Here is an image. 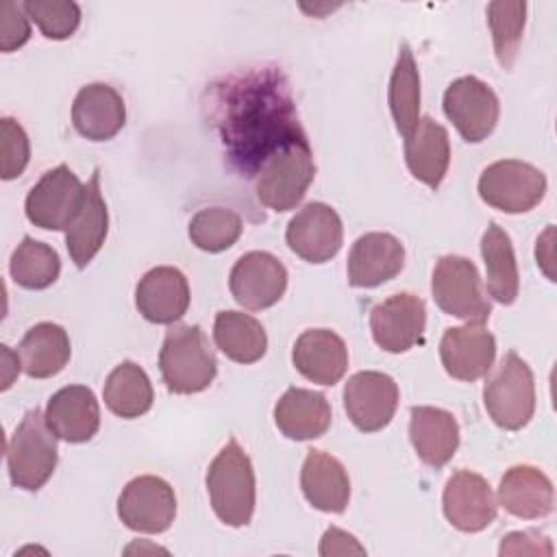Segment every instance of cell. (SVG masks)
I'll use <instances>...</instances> for the list:
<instances>
[{
    "instance_id": "obj_1",
    "label": "cell",
    "mask_w": 557,
    "mask_h": 557,
    "mask_svg": "<svg viewBox=\"0 0 557 557\" xmlns=\"http://www.w3.org/2000/svg\"><path fill=\"white\" fill-rule=\"evenodd\" d=\"M287 83L281 72L261 70L220 89L218 126L231 159L246 172L263 165L289 141L302 139Z\"/></svg>"
},
{
    "instance_id": "obj_2",
    "label": "cell",
    "mask_w": 557,
    "mask_h": 557,
    "mask_svg": "<svg viewBox=\"0 0 557 557\" xmlns=\"http://www.w3.org/2000/svg\"><path fill=\"white\" fill-rule=\"evenodd\" d=\"M207 492L213 513L228 527H246L255 513V470L246 450L231 437L207 470Z\"/></svg>"
},
{
    "instance_id": "obj_3",
    "label": "cell",
    "mask_w": 557,
    "mask_h": 557,
    "mask_svg": "<svg viewBox=\"0 0 557 557\" xmlns=\"http://www.w3.org/2000/svg\"><path fill=\"white\" fill-rule=\"evenodd\" d=\"M159 370L168 392L172 394H198L205 392L215 374V352L198 324H178L165 333Z\"/></svg>"
},
{
    "instance_id": "obj_4",
    "label": "cell",
    "mask_w": 557,
    "mask_h": 557,
    "mask_svg": "<svg viewBox=\"0 0 557 557\" xmlns=\"http://www.w3.org/2000/svg\"><path fill=\"white\" fill-rule=\"evenodd\" d=\"M59 461L57 435L37 407L28 409L7 442V468L11 483L37 492L52 476Z\"/></svg>"
},
{
    "instance_id": "obj_5",
    "label": "cell",
    "mask_w": 557,
    "mask_h": 557,
    "mask_svg": "<svg viewBox=\"0 0 557 557\" xmlns=\"http://www.w3.org/2000/svg\"><path fill=\"white\" fill-rule=\"evenodd\" d=\"M483 405L496 426L520 431L535 411V381L529 363L509 350L483 385Z\"/></svg>"
},
{
    "instance_id": "obj_6",
    "label": "cell",
    "mask_w": 557,
    "mask_h": 557,
    "mask_svg": "<svg viewBox=\"0 0 557 557\" xmlns=\"http://www.w3.org/2000/svg\"><path fill=\"white\" fill-rule=\"evenodd\" d=\"M315 165L307 139H296L276 150L257 172V200L272 211L294 209L313 183Z\"/></svg>"
},
{
    "instance_id": "obj_7",
    "label": "cell",
    "mask_w": 557,
    "mask_h": 557,
    "mask_svg": "<svg viewBox=\"0 0 557 557\" xmlns=\"http://www.w3.org/2000/svg\"><path fill=\"white\" fill-rule=\"evenodd\" d=\"M431 292L435 305L463 322H485L492 305L483 294L476 265L459 255H444L437 259L431 276Z\"/></svg>"
},
{
    "instance_id": "obj_8",
    "label": "cell",
    "mask_w": 557,
    "mask_h": 557,
    "mask_svg": "<svg viewBox=\"0 0 557 557\" xmlns=\"http://www.w3.org/2000/svg\"><path fill=\"white\" fill-rule=\"evenodd\" d=\"M479 196L503 213H527L544 200L546 176L527 161L503 159L481 172Z\"/></svg>"
},
{
    "instance_id": "obj_9",
    "label": "cell",
    "mask_w": 557,
    "mask_h": 557,
    "mask_svg": "<svg viewBox=\"0 0 557 557\" xmlns=\"http://www.w3.org/2000/svg\"><path fill=\"white\" fill-rule=\"evenodd\" d=\"M87 185L65 165L41 174L26 196V218L44 231H67L83 209Z\"/></svg>"
},
{
    "instance_id": "obj_10",
    "label": "cell",
    "mask_w": 557,
    "mask_h": 557,
    "mask_svg": "<svg viewBox=\"0 0 557 557\" xmlns=\"http://www.w3.org/2000/svg\"><path fill=\"white\" fill-rule=\"evenodd\" d=\"M446 117L468 144L483 141L498 122L500 102L494 89L476 76L455 78L442 100Z\"/></svg>"
},
{
    "instance_id": "obj_11",
    "label": "cell",
    "mask_w": 557,
    "mask_h": 557,
    "mask_svg": "<svg viewBox=\"0 0 557 557\" xmlns=\"http://www.w3.org/2000/svg\"><path fill=\"white\" fill-rule=\"evenodd\" d=\"M117 516L131 531L163 533L176 518V496L172 485L154 474L131 479L120 498Z\"/></svg>"
},
{
    "instance_id": "obj_12",
    "label": "cell",
    "mask_w": 557,
    "mask_h": 557,
    "mask_svg": "<svg viewBox=\"0 0 557 557\" xmlns=\"http://www.w3.org/2000/svg\"><path fill=\"white\" fill-rule=\"evenodd\" d=\"M426 326V305L411 292L394 294L376 302L370 311V331L379 348L407 352L422 342Z\"/></svg>"
},
{
    "instance_id": "obj_13",
    "label": "cell",
    "mask_w": 557,
    "mask_h": 557,
    "mask_svg": "<svg viewBox=\"0 0 557 557\" xmlns=\"http://www.w3.org/2000/svg\"><path fill=\"white\" fill-rule=\"evenodd\" d=\"M228 287L237 305L250 311H261L283 298L287 289V270L272 252L250 250L235 261Z\"/></svg>"
},
{
    "instance_id": "obj_14",
    "label": "cell",
    "mask_w": 557,
    "mask_h": 557,
    "mask_svg": "<svg viewBox=\"0 0 557 557\" xmlns=\"http://www.w3.org/2000/svg\"><path fill=\"white\" fill-rule=\"evenodd\" d=\"M344 411L350 422L363 433H376L385 429L398 407L396 381L376 370H363L348 379L344 385Z\"/></svg>"
},
{
    "instance_id": "obj_15",
    "label": "cell",
    "mask_w": 557,
    "mask_h": 557,
    "mask_svg": "<svg viewBox=\"0 0 557 557\" xmlns=\"http://www.w3.org/2000/svg\"><path fill=\"white\" fill-rule=\"evenodd\" d=\"M442 509L457 531L479 533L496 520L498 503L481 474L461 468L453 472L444 485Z\"/></svg>"
},
{
    "instance_id": "obj_16",
    "label": "cell",
    "mask_w": 557,
    "mask_h": 557,
    "mask_svg": "<svg viewBox=\"0 0 557 557\" xmlns=\"http://www.w3.org/2000/svg\"><path fill=\"white\" fill-rule=\"evenodd\" d=\"M285 242L292 252L309 263L333 259L344 242V226L337 211L324 202L305 205L287 224Z\"/></svg>"
},
{
    "instance_id": "obj_17",
    "label": "cell",
    "mask_w": 557,
    "mask_h": 557,
    "mask_svg": "<svg viewBox=\"0 0 557 557\" xmlns=\"http://www.w3.org/2000/svg\"><path fill=\"white\" fill-rule=\"evenodd\" d=\"M440 359L448 376L457 381L483 379L496 359V339L481 322H466L444 331Z\"/></svg>"
},
{
    "instance_id": "obj_18",
    "label": "cell",
    "mask_w": 557,
    "mask_h": 557,
    "mask_svg": "<svg viewBox=\"0 0 557 557\" xmlns=\"http://www.w3.org/2000/svg\"><path fill=\"white\" fill-rule=\"evenodd\" d=\"M189 283L178 268L159 265L148 270L135 287V305L152 324H172L189 309Z\"/></svg>"
},
{
    "instance_id": "obj_19",
    "label": "cell",
    "mask_w": 557,
    "mask_h": 557,
    "mask_svg": "<svg viewBox=\"0 0 557 557\" xmlns=\"http://www.w3.org/2000/svg\"><path fill=\"white\" fill-rule=\"evenodd\" d=\"M72 124L85 139L107 141L126 124L124 98L107 83L85 85L74 98Z\"/></svg>"
},
{
    "instance_id": "obj_20",
    "label": "cell",
    "mask_w": 557,
    "mask_h": 557,
    "mask_svg": "<svg viewBox=\"0 0 557 557\" xmlns=\"http://www.w3.org/2000/svg\"><path fill=\"white\" fill-rule=\"evenodd\" d=\"M403 265L405 248L398 237L389 233H366L348 252L346 274L352 287H376L392 281Z\"/></svg>"
},
{
    "instance_id": "obj_21",
    "label": "cell",
    "mask_w": 557,
    "mask_h": 557,
    "mask_svg": "<svg viewBox=\"0 0 557 557\" xmlns=\"http://www.w3.org/2000/svg\"><path fill=\"white\" fill-rule=\"evenodd\" d=\"M292 363L307 381L335 385L348 370V348L335 331L309 329L296 339Z\"/></svg>"
},
{
    "instance_id": "obj_22",
    "label": "cell",
    "mask_w": 557,
    "mask_h": 557,
    "mask_svg": "<svg viewBox=\"0 0 557 557\" xmlns=\"http://www.w3.org/2000/svg\"><path fill=\"white\" fill-rule=\"evenodd\" d=\"M46 422L59 440L70 444L89 442L100 429L96 394L85 385L61 387L46 405Z\"/></svg>"
},
{
    "instance_id": "obj_23",
    "label": "cell",
    "mask_w": 557,
    "mask_h": 557,
    "mask_svg": "<svg viewBox=\"0 0 557 557\" xmlns=\"http://www.w3.org/2000/svg\"><path fill=\"white\" fill-rule=\"evenodd\" d=\"M300 490L307 503L324 513H342L350 500V479L344 463L320 448L307 450Z\"/></svg>"
},
{
    "instance_id": "obj_24",
    "label": "cell",
    "mask_w": 557,
    "mask_h": 557,
    "mask_svg": "<svg viewBox=\"0 0 557 557\" xmlns=\"http://www.w3.org/2000/svg\"><path fill=\"white\" fill-rule=\"evenodd\" d=\"M409 440L422 463L431 468L446 466L459 448L457 418L440 407H411Z\"/></svg>"
},
{
    "instance_id": "obj_25",
    "label": "cell",
    "mask_w": 557,
    "mask_h": 557,
    "mask_svg": "<svg viewBox=\"0 0 557 557\" xmlns=\"http://www.w3.org/2000/svg\"><path fill=\"white\" fill-rule=\"evenodd\" d=\"M498 505L522 520H537L553 511V481L535 466H511L498 485Z\"/></svg>"
},
{
    "instance_id": "obj_26",
    "label": "cell",
    "mask_w": 557,
    "mask_h": 557,
    "mask_svg": "<svg viewBox=\"0 0 557 557\" xmlns=\"http://www.w3.org/2000/svg\"><path fill=\"white\" fill-rule=\"evenodd\" d=\"M333 420L331 403L322 392L289 387L274 405V424L287 440L322 437Z\"/></svg>"
},
{
    "instance_id": "obj_27",
    "label": "cell",
    "mask_w": 557,
    "mask_h": 557,
    "mask_svg": "<svg viewBox=\"0 0 557 557\" xmlns=\"http://www.w3.org/2000/svg\"><path fill=\"white\" fill-rule=\"evenodd\" d=\"M405 161L413 178L437 189L450 165L448 131L431 115L420 117L416 131L405 139Z\"/></svg>"
},
{
    "instance_id": "obj_28",
    "label": "cell",
    "mask_w": 557,
    "mask_h": 557,
    "mask_svg": "<svg viewBox=\"0 0 557 557\" xmlns=\"http://www.w3.org/2000/svg\"><path fill=\"white\" fill-rule=\"evenodd\" d=\"M107 233H109V211L100 191V170L96 168L87 183V196H85L83 209L72 222V226L65 231V246H67L70 259L78 270H83L98 255V250L107 239Z\"/></svg>"
},
{
    "instance_id": "obj_29",
    "label": "cell",
    "mask_w": 557,
    "mask_h": 557,
    "mask_svg": "<svg viewBox=\"0 0 557 557\" xmlns=\"http://www.w3.org/2000/svg\"><path fill=\"white\" fill-rule=\"evenodd\" d=\"M17 355L22 370L30 379H50L67 366L72 344L63 326L54 322H39L24 333Z\"/></svg>"
},
{
    "instance_id": "obj_30",
    "label": "cell",
    "mask_w": 557,
    "mask_h": 557,
    "mask_svg": "<svg viewBox=\"0 0 557 557\" xmlns=\"http://www.w3.org/2000/svg\"><path fill=\"white\" fill-rule=\"evenodd\" d=\"M481 257L485 263L487 294L500 305H513L520 292V274L509 235L492 222L481 237Z\"/></svg>"
},
{
    "instance_id": "obj_31",
    "label": "cell",
    "mask_w": 557,
    "mask_h": 557,
    "mask_svg": "<svg viewBox=\"0 0 557 557\" xmlns=\"http://www.w3.org/2000/svg\"><path fill=\"white\" fill-rule=\"evenodd\" d=\"M215 346L235 363H255L268 350L263 324L244 311H218L213 322Z\"/></svg>"
},
{
    "instance_id": "obj_32",
    "label": "cell",
    "mask_w": 557,
    "mask_h": 557,
    "mask_svg": "<svg viewBox=\"0 0 557 557\" xmlns=\"http://www.w3.org/2000/svg\"><path fill=\"white\" fill-rule=\"evenodd\" d=\"M102 398L111 413L124 420H133L150 411L154 403V392L144 368L126 359L115 366L107 376Z\"/></svg>"
},
{
    "instance_id": "obj_33",
    "label": "cell",
    "mask_w": 557,
    "mask_h": 557,
    "mask_svg": "<svg viewBox=\"0 0 557 557\" xmlns=\"http://www.w3.org/2000/svg\"><path fill=\"white\" fill-rule=\"evenodd\" d=\"M387 104L396 131L407 139L420 122V74L413 52L407 44L400 46L396 65L392 70Z\"/></svg>"
},
{
    "instance_id": "obj_34",
    "label": "cell",
    "mask_w": 557,
    "mask_h": 557,
    "mask_svg": "<svg viewBox=\"0 0 557 557\" xmlns=\"http://www.w3.org/2000/svg\"><path fill=\"white\" fill-rule=\"evenodd\" d=\"M9 272L24 289H46L59 278L61 259L52 246L24 235L11 255Z\"/></svg>"
},
{
    "instance_id": "obj_35",
    "label": "cell",
    "mask_w": 557,
    "mask_h": 557,
    "mask_svg": "<svg viewBox=\"0 0 557 557\" xmlns=\"http://www.w3.org/2000/svg\"><path fill=\"white\" fill-rule=\"evenodd\" d=\"M524 24H527V2L496 0L487 4V26L492 33L496 59L503 70H511L516 63Z\"/></svg>"
},
{
    "instance_id": "obj_36",
    "label": "cell",
    "mask_w": 557,
    "mask_h": 557,
    "mask_svg": "<svg viewBox=\"0 0 557 557\" xmlns=\"http://www.w3.org/2000/svg\"><path fill=\"white\" fill-rule=\"evenodd\" d=\"M242 218L233 209L207 207L189 220V239L205 252H222L242 235Z\"/></svg>"
},
{
    "instance_id": "obj_37",
    "label": "cell",
    "mask_w": 557,
    "mask_h": 557,
    "mask_svg": "<svg viewBox=\"0 0 557 557\" xmlns=\"http://www.w3.org/2000/svg\"><path fill=\"white\" fill-rule=\"evenodd\" d=\"M22 7L46 39H67L81 24V7L72 0H26Z\"/></svg>"
},
{
    "instance_id": "obj_38",
    "label": "cell",
    "mask_w": 557,
    "mask_h": 557,
    "mask_svg": "<svg viewBox=\"0 0 557 557\" xmlns=\"http://www.w3.org/2000/svg\"><path fill=\"white\" fill-rule=\"evenodd\" d=\"M0 154H2V178L11 181L20 176L30 159L28 135L13 117L0 120Z\"/></svg>"
},
{
    "instance_id": "obj_39",
    "label": "cell",
    "mask_w": 557,
    "mask_h": 557,
    "mask_svg": "<svg viewBox=\"0 0 557 557\" xmlns=\"http://www.w3.org/2000/svg\"><path fill=\"white\" fill-rule=\"evenodd\" d=\"M30 39V20L22 4L2 2L0 4V50L13 52Z\"/></svg>"
},
{
    "instance_id": "obj_40",
    "label": "cell",
    "mask_w": 557,
    "mask_h": 557,
    "mask_svg": "<svg viewBox=\"0 0 557 557\" xmlns=\"http://www.w3.org/2000/svg\"><path fill=\"white\" fill-rule=\"evenodd\" d=\"M498 555H553V544L540 531H513L503 537Z\"/></svg>"
},
{
    "instance_id": "obj_41",
    "label": "cell",
    "mask_w": 557,
    "mask_h": 557,
    "mask_svg": "<svg viewBox=\"0 0 557 557\" xmlns=\"http://www.w3.org/2000/svg\"><path fill=\"white\" fill-rule=\"evenodd\" d=\"M318 553L322 557H331V555H366V548L348 531L337 529V527H329L324 531L322 540H320Z\"/></svg>"
},
{
    "instance_id": "obj_42",
    "label": "cell",
    "mask_w": 557,
    "mask_h": 557,
    "mask_svg": "<svg viewBox=\"0 0 557 557\" xmlns=\"http://www.w3.org/2000/svg\"><path fill=\"white\" fill-rule=\"evenodd\" d=\"M553 233H555V228L548 226V228L537 237V246H535L537 265H540L542 272L548 276V281H555V272H553Z\"/></svg>"
},
{
    "instance_id": "obj_43",
    "label": "cell",
    "mask_w": 557,
    "mask_h": 557,
    "mask_svg": "<svg viewBox=\"0 0 557 557\" xmlns=\"http://www.w3.org/2000/svg\"><path fill=\"white\" fill-rule=\"evenodd\" d=\"M0 355H2V389H9L13 385V379L20 374L22 361H17V355L11 352V348L7 344L0 346Z\"/></svg>"
},
{
    "instance_id": "obj_44",
    "label": "cell",
    "mask_w": 557,
    "mask_h": 557,
    "mask_svg": "<svg viewBox=\"0 0 557 557\" xmlns=\"http://www.w3.org/2000/svg\"><path fill=\"white\" fill-rule=\"evenodd\" d=\"M144 553V550H152V553H168L165 548H159V546H144V542H135V544H131L128 548H126V553Z\"/></svg>"
}]
</instances>
